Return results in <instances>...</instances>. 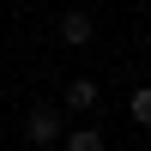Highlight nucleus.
<instances>
[{
  "label": "nucleus",
  "instance_id": "nucleus-1",
  "mask_svg": "<svg viewBox=\"0 0 151 151\" xmlns=\"http://www.w3.org/2000/svg\"><path fill=\"white\" fill-rule=\"evenodd\" d=\"M24 139H30V145L60 139V109H30V121H24Z\"/></svg>",
  "mask_w": 151,
  "mask_h": 151
},
{
  "label": "nucleus",
  "instance_id": "nucleus-2",
  "mask_svg": "<svg viewBox=\"0 0 151 151\" xmlns=\"http://www.w3.org/2000/svg\"><path fill=\"white\" fill-rule=\"evenodd\" d=\"M60 36H67V42H91V36H97V24L85 18V12H67V18H60Z\"/></svg>",
  "mask_w": 151,
  "mask_h": 151
},
{
  "label": "nucleus",
  "instance_id": "nucleus-3",
  "mask_svg": "<svg viewBox=\"0 0 151 151\" xmlns=\"http://www.w3.org/2000/svg\"><path fill=\"white\" fill-rule=\"evenodd\" d=\"M67 109H97V79H73L67 85Z\"/></svg>",
  "mask_w": 151,
  "mask_h": 151
},
{
  "label": "nucleus",
  "instance_id": "nucleus-4",
  "mask_svg": "<svg viewBox=\"0 0 151 151\" xmlns=\"http://www.w3.org/2000/svg\"><path fill=\"white\" fill-rule=\"evenodd\" d=\"M67 151H103V133L97 127H73L67 133Z\"/></svg>",
  "mask_w": 151,
  "mask_h": 151
},
{
  "label": "nucleus",
  "instance_id": "nucleus-5",
  "mask_svg": "<svg viewBox=\"0 0 151 151\" xmlns=\"http://www.w3.org/2000/svg\"><path fill=\"white\" fill-rule=\"evenodd\" d=\"M133 121H145V127H151V91H133Z\"/></svg>",
  "mask_w": 151,
  "mask_h": 151
}]
</instances>
